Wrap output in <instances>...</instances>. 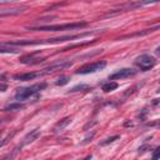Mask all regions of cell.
Returning <instances> with one entry per match:
<instances>
[{"label":"cell","instance_id":"cell-18","mask_svg":"<svg viewBox=\"0 0 160 160\" xmlns=\"http://www.w3.org/2000/svg\"><path fill=\"white\" fill-rule=\"evenodd\" d=\"M19 50L11 49V48H0V54H18Z\"/></svg>","mask_w":160,"mask_h":160},{"label":"cell","instance_id":"cell-23","mask_svg":"<svg viewBox=\"0 0 160 160\" xmlns=\"http://www.w3.org/2000/svg\"><path fill=\"white\" fill-rule=\"evenodd\" d=\"M124 126H132V122H130V121H126V122L124 124Z\"/></svg>","mask_w":160,"mask_h":160},{"label":"cell","instance_id":"cell-9","mask_svg":"<svg viewBox=\"0 0 160 160\" xmlns=\"http://www.w3.org/2000/svg\"><path fill=\"white\" fill-rule=\"evenodd\" d=\"M39 136H40V130H39V129H34V130H31L29 134H26V136L22 139V142H21L20 145H21V146L28 145V144H30V142L35 141Z\"/></svg>","mask_w":160,"mask_h":160},{"label":"cell","instance_id":"cell-1","mask_svg":"<svg viewBox=\"0 0 160 160\" xmlns=\"http://www.w3.org/2000/svg\"><path fill=\"white\" fill-rule=\"evenodd\" d=\"M88 26V22H68L58 25H41V26H29L28 30L32 31H65V30H76Z\"/></svg>","mask_w":160,"mask_h":160},{"label":"cell","instance_id":"cell-13","mask_svg":"<svg viewBox=\"0 0 160 160\" xmlns=\"http://www.w3.org/2000/svg\"><path fill=\"white\" fill-rule=\"evenodd\" d=\"M118 86H119L118 82H115V81H108V82H105L102 85V90L105 92H109V91H112V90L118 89Z\"/></svg>","mask_w":160,"mask_h":160},{"label":"cell","instance_id":"cell-17","mask_svg":"<svg viewBox=\"0 0 160 160\" xmlns=\"http://www.w3.org/2000/svg\"><path fill=\"white\" fill-rule=\"evenodd\" d=\"M120 136L119 135H114V136H110V138H108V139H105L104 141H101L100 142V145L101 146H104V145H108V144H110V142H114L115 140H118Z\"/></svg>","mask_w":160,"mask_h":160},{"label":"cell","instance_id":"cell-3","mask_svg":"<svg viewBox=\"0 0 160 160\" xmlns=\"http://www.w3.org/2000/svg\"><path fill=\"white\" fill-rule=\"evenodd\" d=\"M135 64L142 70V71H146V70H150L151 68H154V65L156 64V60L154 56L149 55V54H142L140 56L136 58L135 60Z\"/></svg>","mask_w":160,"mask_h":160},{"label":"cell","instance_id":"cell-19","mask_svg":"<svg viewBox=\"0 0 160 160\" xmlns=\"http://www.w3.org/2000/svg\"><path fill=\"white\" fill-rule=\"evenodd\" d=\"M159 156H160V148H156V149L154 150V152H152V158H151V160H158Z\"/></svg>","mask_w":160,"mask_h":160},{"label":"cell","instance_id":"cell-16","mask_svg":"<svg viewBox=\"0 0 160 160\" xmlns=\"http://www.w3.org/2000/svg\"><path fill=\"white\" fill-rule=\"evenodd\" d=\"M86 89H89V85H85V84H79V85H76V86L71 88V89L69 90V92H76V91L86 90Z\"/></svg>","mask_w":160,"mask_h":160},{"label":"cell","instance_id":"cell-20","mask_svg":"<svg viewBox=\"0 0 160 160\" xmlns=\"http://www.w3.org/2000/svg\"><path fill=\"white\" fill-rule=\"evenodd\" d=\"M94 135H95V131H91V132H90V135H88V136H86V138L82 140V142H81V144H86V142L91 141V139L94 138Z\"/></svg>","mask_w":160,"mask_h":160},{"label":"cell","instance_id":"cell-12","mask_svg":"<svg viewBox=\"0 0 160 160\" xmlns=\"http://www.w3.org/2000/svg\"><path fill=\"white\" fill-rule=\"evenodd\" d=\"M70 122H71V119H70V118H64L62 120H60V121L54 126V131H55V132H58V131L64 130V129H65Z\"/></svg>","mask_w":160,"mask_h":160},{"label":"cell","instance_id":"cell-6","mask_svg":"<svg viewBox=\"0 0 160 160\" xmlns=\"http://www.w3.org/2000/svg\"><path fill=\"white\" fill-rule=\"evenodd\" d=\"M135 74H136V70L129 69V68H124V69H120V70H118L116 72L111 74V75L109 76V79H110V80H120V79L130 78V76H132V75H135Z\"/></svg>","mask_w":160,"mask_h":160},{"label":"cell","instance_id":"cell-22","mask_svg":"<svg viewBox=\"0 0 160 160\" xmlns=\"http://www.w3.org/2000/svg\"><path fill=\"white\" fill-rule=\"evenodd\" d=\"M8 89V85L5 82H0V91H5Z\"/></svg>","mask_w":160,"mask_h":160},{"label":"cell","instance_id":"cell-10","mask_svg":"<svg viewBox=\"0 0 160 160\" xmlns=\"http://www.w3.org/2000/svg\"><path fill=\"white\" fill-rule=\"evenodd\" d=\"M40 72H25V74H18L14 75V80H20V81H28V80H32L36 76H39Z\"/></svg>","mask_w":160,"mask_h":160},{"label":"cell","instance_id":"cell-2","mask_svg":"<svg viewBox=\"0 0 160 160\" xmlns=\"http://www.w3.org/2000/svg\"><path fill=\"white\" fill-rule=\"evenodd\" d=\"M46 82H38V84H34L29 88H20L18 89L16 94H15V99L18 101H24V100H28L30 96H32L34 94L39 92L40 90H44L46 88Z\"/></svg>","mask_w":160,"mask_h":160},{"label":"cell","instance_id":"cell-4","mask_svg":"<svg viewBox=\"0 0 160 160\" xmlns=\"http://www.w3.org/2000/svg\"><path fill=\"white\" fill-rule=\"evenodd\" d=\"M106 66V61L101 60V61H96L92 64H86L84 66H81L79 70H76V74H90V72H95L99 71L101 69H104Z\"/></svg>","mask_w":160,"mask_h":160},{"label":"cell","instance_id":"cell-5","mask_svg":"<svg viewBox=\"0 0 160 160\" xmlns=\"http://www.w3.org/2000/svg\"><path fill=\"white\" fill-rule=\"evenodd\" d=\"M72 65L71 61H68V60H60V61H56L49 66H46L41 72L40 75H45V74H50V72H54L56 70H62V69H66V68H70Z\"/></svg>","mask_w":160,"mask_h":160},{"label":"cell","instance_id":"cell-15","mask_svg":"<svg viewBox=\"0 0 160 160\" xmlns=\"http://www.w3.org/2000/svg\"><path fill=\"white\" fill-rule=\"evenodd\" d=\"M69 81H70V76H68V75H62V76H60V78L55 81V84H56L58 86H62V85L68 84Z\"/></svg>","mask_w":160,"mask_h":160},{"label":"cell","instance_id":"cell-24","mask_svg":"<svg viewBox=\"0 0 160 160\" xmlns=\"http://www.w3.org/2000/svg\"><path fill=\"white\" fill-rule=\"evenodd\" d=\"M91 158H92V155H91V154H90V155H88V156H86V158H84V159H82V160H90V159H91Z\"/></svg>","mask_w":160,"mask_h":160},{"label":"cell","instance_id":"cell-21","mask_svg":"<svg viewBox=\"0 0 160 160\" xmlns=\"http://www.w3.org/2000/svg\"><path fill=\"white\" fill-rule=\"evenodd\" d=\"M96 122H98V121H96V120H94V121H91V122H88V124H86V125H85V126H84V130H88V128H89V126H90V128H91V126H92V125H95V124H96Z\"/></svg>","mask_w":160,"mask_h":160},{"label":"cell","instance_id":"cell-11","mask_svg":"<svg viewBox=\"0 0 160 160\" xmlns=\"http://www.w3.org/2000/svg\"><path fill=\"white\" fill-rule=\"evenodd\" d=\"M25 8H12V9H2L0 10V16H9V15H18L21 14Z\"/></svg>","mask_w":160,"mask_h":160},{"label":"cell","instance_id":"cell-8","mask_svg":"<svg viewBox=\"0 0 160 160\" xmlns=\"http://www.w3.org/2000/svg\"><path fill=\"white\" fill-rule=\"evenodd\" d=\"M159 26H155V28H150V29H145V30H141V31H136V32H132V34H126V35H122L120 38H118L116 40H124V39H131V38H136V36H144V35H148L155 30H158Z\"/></svg>","mask_w":160,"mask_h":160},{"label":"cell","instance_id":"cell-7","mask_svg":"<svg viewBox=\"0 0 160 160\" xmlns=\"http://www.w3.org/2000/svg\"><path fill=\"white\" fill-rule=\"evenodd\" d=\"M38 54H39V51H34L31 54H28V55H25V56H22L20 59V62L21 64H31V65H34V64H39V62H41V61H44L46 59L45 56L44 58H36Z\"/></svg>","mask_w":160,"mask_h":160},{"label":"cell","instance_id":"cell-14","mask_svg":"<svg viewBox=\"0 0 160 160\" xmlns=\"http://www.w3.org/2000/svg\"><path fill=\"white\" fill-rule=\"evenodd\" d=\"M24 106H25V105L21 104V102H14V104H9L8 106H5L4 110H5V111H16V110L22 109Z\"/></svg>","mask_w":160,"mask_h":160}]
</instances>
